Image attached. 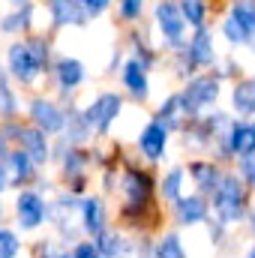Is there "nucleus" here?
Returning a JSON list of instances; mask_svg holds the SVG:
<instances>
[{
	"mask_svg": "<svg viewBox=\"0 0 255 258\" xmlns=\"http://www.w3.org/2000/svg\"><path fill=\"white\" fill-rule=\"evenodd\" d=\"M219 30H222V36H225V42H231V45H249V48H255V42L246 36V33H243V27H240L234 18H222Z\"/></svg>",
	"mask_w": 255,
	"mask_h": 258,
	"instance_id": "obj_31",
	"label": "nucleus"
},
{
	"mask_svg": "<svg viewBox=\"0 0 255 258\" xmlns=\"http://www.w3.org/2000/svg\"><path fill=\"white\" fill-rule=\"evenodd\" d=\"M9 150H12V147H9V141H6V135H3V129H0V159H3Z\"/></svg>",
	"mask_w": 255,
	"mask_h": 258,
	"instance_id": "obj_37",
	"label": "nucleus"
},
{
	"mask_svg": "<svg viewBox=\"0 0 255 258\" xmlns=\"http://www.w3.org/2000/svg\"><path fill=\"white\" fill-rule=\"evenodd\" d=\"M90 135H93V132L87 126L81 108H66V123H63V141L66 144H69V147H81Z\"/></svg>",
	"mask_w": 255,
	"mask_h": 258,
	"instance_id": "obj_23",
	"label": "nucleus"
},
{
	"mask_svg": "<svg viewBox=\"0 0 255 258\" xmlns=\"http://www.w3.org/2000/svg\"><path fill=\"white\" fill-rule=\"evenodd\" d=\"M120 81H123L126 93H129V96H135L138 102L150 99V75H147V69L138 63V60H132V57H126V60H123Z\"/></svg>",
	"mask_w": 255,
	"mask_h": 258,
	"instance_id": "obj_17",
	"label": "nucleus"
},
{
	"mask_svg": "<svg viewBox=\"0 0 255 258\" xmlns=\"http://www.w3.org/2000/svg\"><path fill=\"white\" fill-rule=\"evenodd\" d=\"M153 258H189L183 240H180V231H165L153 246Z\"/></svg>",
	"mask_w": 255,
	"mask_h": 258,
	"instance_id": "obj_27",
	"label": "nucleus"
},
{
	"mask_svg": "<svg viewBox=\"0 0 255 258\" xmlns=\"http://www.w3.org/2000/svg\"><path fill=\"white\" fill-rule=\"evenodd\" d=\"M246 219H249V228H252V234H255V207L246 210Z\"/></svg>",
	"mask_w": 255,
	"mask_h": 258,
	"instance_id": "obj_39",
	"label": "nucleus"
},
{
	"mask_svg": "<svg viewBox=\"0 0 255 258\" xmlns=\"http://www.w3.org/2000/svg\"><path fill=\"white\" fill-rule=\"evenodd\" d=\"M225 150L231 159H249L255 156V126L249 120H234L225 138Z\"/></svg>",
	"mask_w": 255,
	"mask_h": 258,
	"instance_id": "obj_14",
	"label": "nucleus"
},
{
	"mask_svg": "<svg viewBox=\"0 0 255 258\" xmlns=\"http://www.w3.org/2000/svg\"><path fill=\"white\" fill-rule=\"evenodd\" d=\"M120 111H123V96L114 90H102L99 96H93V102L87 108H81L90 132H96V135H108L111 123L120 117Z\"/></svg>",
	"mask_w": 255,
	"mask_h": 258,
	"instance_id": "obj_5",
	"label": "nucleus"
},
{
	"mask_svg": "<svg viewBox=\"0 0 255 258\" xmlns=\"http://www.w3.org/2000/svg\"><path fill=\"white\" fill-rule=\"evenodd\" d=\"M0 216H3V207H0Z\"/></svg>",
	"mask_w": 255,
	"mask_h": 258,
	"instance_id": "obj_43",
	"label": "nucleus"
},
{
	"mask_svg": "<svg viewBox=\"0 0 255 258\" xmlns=\"http://www.w3.org/2000/svg\"><path fill=\"white\" fill-rule=\"evenodd\" d=\"M153 18H156V27H159V36H162V45L168 51H183L186 48V24H183V15H180V6L177 3H156L153 6Z\"/></svg>",
	"mask_w": 255,
	"mask_h": 258,
	"instance_id": "obj_6",
	"label": "nucleus"
},
{
	"mask_svg": "<svg viewBox=\"0 0 255 258\" xmlns=\"http://www.w3.org/2000/svg\"><path fill=\"white\" fill-rule=\"evenodd\" d=\"M93 243H96L102 258H129V252H132V243L126 240V234L120 228H105L102 234L93 237Z\"/></svg>",
	"mask_w": 255,
	"mask_h": 258,
	"instance_id": "obj_20",
	"label": "nucleus"
},
{
	"mask_svg": "<svg viewBox=\"0 0 255 258\" xmlns=\"http://www.w3.org/2000/svg\"><path fill=\"white\" fill-rule=\"evenodd\" d=\"M222 96V81L213 72H198L183 84V90H177V102H180V117L183 120H198L204 117V111L210 105H216Z\"/></svg>",
	"mask_w": 255,
	"mask_h": 258,
	"instance_id": "obj_2",
	"label": "nucleus"
},
{
	"mask_svg": "<svg viewBox=\"0 0 255 258\" xmlns=\"http://www.w3.org/2000/svg\"><path fill=\"white\" fill-rule=\"evenodd\" d=\"M249 198H246V183L237 177V174H222L216 192H213V213H216V222L219 225H234L240 219H246V207Z\"/></svg>",
	"mask_w": 255,
	"mask_h": 258,
	"instance_id": "obj_3",
	"label": "nucleus"
},
{
	"mask_svg": "<svg viewBox=\"0 0 255 258\" xmlns=\"http://www.w3.org/2000/svg\"><path fill=\"white\" fill-rule=\"evenodd\" d=\"M51 72H54V84L60 87V93H63V96L75 93V90L84 84V75H87L84 63H81L78 57H72V54L57 57V60L51 63Z\"/></svg>",
	"mask_w": 255,
	"mask_h": 258,
	"instance_id": "obj_12",
	"label": "nucleus"
},
{
	"mask_svg": "<svg viewBox=\"0 0 255 258\" xmlns=\"http://www.w3.org/2000/svg\"><path fill=\"white\" fill-rule=\"evenodd\" d=\"M183 54L189 57V63L195 66V69H204V66H216L219 63L216 48H213V33H210V27H201V30L192 33L189 39H186Z\"/></svg>",
	"mask_w": 255,
	"mask_h": 258,
	"instance_id": "obj_13",
	"label": "nucleus"
},
{
	"mask_svg": "<svg viewBox=\"0 0 255 258\" xmlns=\"http://www.w3.org/2000/svg\"><path fill=\"white\" fill-rule=\"evenodd\" d=\"M252 81H255V78H252Z\"/></svg>",
	"mask_w": 255,
	"mask_h": 258,
	"instance_id": "obj_44",
	"label": "nucleus"
},
{
	"mask_svg": "<svg viewBox=\"0 0 255 258\" xmlns=\"http://www.w3.org/2000/svg\"><path fill=\"white\" fill-rule=\"evenodd\" d=\"M183 177H186V168H183V165H174V168L165 171V177L159 180V192H162L165 201L174 204V201L183 195Z\"/></svg>",
	"mask_w": 255,
	"mask_h": 258,
	"instance_id": "obj_28",
	"label": "nucleus"
},
{
	"mask_svg": "<svg viewBox=\"0 0 255 258\" xmlns=\"http://www.w3.org/2000/svg\"><path fill=\"white\" fill-rule=\"evenodd\" d=\"M30 27H33V3H18L12 12H6L0 18V33H6V36L30 33Z\"/></svg>",
	"mask_w": 255,
	"mask_h": 258,
	"instance_id": "obj_21",
	"label": "nucleus"
},
{
	"mask_svg": "<svg viewBox=\"0 0 255 258\" xmlns=\"http://www.w3.org/2000/svg\"><path fill=\"white\" fill-rule=\"evenodd\" d=\"M0 129H3V135H6V141H9V144H18V150L27 153L36 168L51 159V138L42 135L36 126H24V123H18V120H6Z\"/></svg>",
	"mask_w": 255,
	"mask_h": 258,
	"instance_id": "obj_4",
	"label": "nucleus"
},
{
	"mask_svg": "<svg viewBox=\"0 0 255 258\" xmlns=\"http://www.w3.org/2000/svg\"><path fill=\"white\" fill-rule=\"evenodd\" d=\"M180 6V15H183V24L192 27V30H201L207 27V18H210V6L204 0H183L177 3Z\"/></svg>",
	"mask_w": 255,
	"mask_h": 258,
	"instance_id": "obj_25",
	"label": "nucleus"
},
{
	"mask_svg": "<svg viewBox=\"0 0 255 258\" xmlns=\"http://www.w3.org/2000/svg\"><path fill=\"white\" fill-rule=\"evenodd\" d=\"M24 45H27V51L33 54V60L42 66V69L51 66V42H48V36H27Z\"/></svg>",
	"mask_w": 255,
	"mask_h": 258,
	"instance_id": "obj_30",
	"label": "nucleus"
},
{
	"mask_svg": "<svg viewBox=\"0 0 255 258\" xmlns=\"http://www.w3.org/2000/svg\"><path fill=\"white\" fill-rule=\"evenodd\" d=\"M120 216L123 222H132L135 231L144 228V210L153 207V174L138 168V165H126L120 174Z\"/></svg>",
	"mask_w": 255,
	"mask_h": 258,
	"instance_id": "obj_1",
	"label": "nucleus"
},
{
	"mask_svg": "<svg viewBox=\"0 0 255 258\" xmlns=\"http://www.w3.org/2000/svg\"><path fill=\"white\" fill-rule=\"evenodd\" d=\"M246 258H255V243L249 246V252H246Z\"/></svg>",
	"mask_w": 255,
	"mask_h": 258,
	"instance_id": "obj_41",
	"label": "nucleus"
},
{
	"mask_svg": "<svg viewBox=\"0 0 255 258\" xmlns=\"http://www.w3.org/2000/svg\"><path fill=\"white\" fill-rule=\"evenodd\" d=\"M42 72H45V69L33 60V54L27 51L24 39L12 42V45L6 48V75L15 78L18 84H36Z\"/></svg>",
	"mask_w": 255,
	"mask_h": 258,
	"instance_id": "obj_9",
	"label": "nucleus"
},
{
	"mask_svg": "<svg viewBox=\"0 0 255 258\" xmlns=\"http://www.w3.org/2000/svg\"><path fill=\"white\" fill-rule=\"evenodd\" d=\"M90 162H93V153H87L81 147H69L63 156H60V171H63L66 183L75 180V177H84V171H87Z\"/></svg>",
	"mask_w": 255,
	"mask_h": 258,
	"instance_id": "obj_24",
	"label": "nucleus"
},
{
	"mask_svg": "<svg viewBox=\"0 0 255 258\" xmlns=\"http://www.w3.org/2000/svg\"><path fill=\"white\" fill-rule=\"evenodd\" d=\"M228 18H234L243 27V33L255 42V3H231L228 6Z\"/></svg>",
	"mask_w": 255,
	"mask_h": 258,
	"instance_id": "obj_29",
	"label": "nucleus"
},
{
	"mask_svg": "<svg viewBox=\"0 0 255 258\" xmlns=\"http://www.w3.org/2000/svg\"><path fill=\"white\" fill-rule=\"evenodd\" d=\"M207 234H210L213 243H222V240H225V225H219V222H207Z\"/></svg>",
	"mask_w": 255,
	"mask_h": 258,
	"instance_id": "obj_36",
	"label": "nucleus"
},
{
	"mask_svg": "<svg viewBox=\"0 0 255 258\" xmlns=\"http://www.w3.org/2000/svg\"><path fill=\"white\" fill-rule=\"evenodd\" d=\"M117 12H120L123 21H138L141 12H144V3L141 0H123V3H117Z\"/></svg>",
	"mask_w": 255,
	"mask_h": 258,
	"instance_id": "obj_33",
	"label": "nucleus"
},
{
	"mask_svg": "<svg viewBox=\"0 0 255 258\" xmlns=\"http://www.w3.org/2000/svg\"><path fill=\"white\" fill-rule=\"evenodd\" d=\"M21 255V237L12 228H0V258H18Z\"/></svg>",
	"mask_w": 255,
	"mask_h": 258,
	"instance_id": "obj_32",
	"label": "nucleus"
},
{
	"mask_svg": "<svg viewBox=\"0 0 255 258\" xmlns=\"http://www.w3.org/2000/svg\"><path fill=\"white\" fill-rule=\"evenodd\" d=\"M69 252H72V258H102L93 240H75Z\"/></svg>",
	"mask_w": 255,
	"mask_h": 258,
	"instance_id": "obj_34",
	"label": "nucleus"
},
{
	"mask_svg": "<svg viewBox=\"0 0 255 258\" xmlns=\"http://www.w3.org/2000/svg\"><path fill=\"white\" fill-rule=\"evenodd\" d=\"M45 9H48V21L54 27H81L87 21L81 3H75V0H51Z\"/></svg>",
	"mask_w": 255,
	"mask_h": 258,
	"instance_id": "obj_18",
	"label": "nucleus"
},
{
	"mask_svg": "<svg viewBox=\"0 0 255 258\" xmlns=\"http://www.w3.org/2000/svg\"><path fill=\"white\" fill-rule=\"evenodd\" d=\"M249 123H252V126H255V117H252V120H249Z\"/></svg>",
	"mask_w": 255,
	"mask_h": 258,
	"instance_id": "obj_42",
	"label": "nucleus"
},
{
	"mask_svg": "<svg viewBox=\"0 0 255 258\" xmlns=\"http://www.w3.org/2000/svg\"><path fill=\"white\" fill-rule=\"evenodd\" d=\"M27 117L30 126H36L42 135H63V123H66V108H60L54 99L48 96H33L27 102Z\"/></svg>",
	"mask_w": 255,
	"mask_h": 258,
	"instance_id": "obj_7",
	"label": "nucleus"
},
{
	"mask_svg": "<svg viewBox=\"0 0 255 258\" xmlns=\"http://www.w3.org/2000/svg\"><path fill=\"white\" fill-rule=\"evenodd\" d=\"M108 6H111L108 0H84V3H81V9H84L87 18H99V15H105Z\"/></svg>",
	"mask_w": 255,
	"mask_h": 258,
	"instance_id": "obj_35",
	"label": "nucleus"
},
{
	"mask_svg": "<svg viewBox=\"0 0 255 258\" xmlns=\"http://www.w3.org/2000/svg\"><path fill=\"white\" fill-rule=\"evenodd\" d=\"M231 111L237 117H255V81L252 78H240L231 87Z\"/></svg>",
	"mask_w": 255,
	"mask_h": 258,
	"instance_id": "obj_22",
	"label": "nucleus"
},
{
	"mask_svg": "<svg viewBox=\"0 0 255 258\" xmlns=\"http://www.w3.org/2000/svg\"><path fill=\"white\" fill-rule=\"evenodd\" d=\"M135 258H153V249H144V252H138Z\"/></svg>",
	"mask_w": 255,
	"mask_h": 258,
	"instance_id": "obj_40",
	"label": "nucleus"
},
{
	"mask_svg": "<svg viewBox=\"0 0 255 258\" xmlns=\"http://www.w3.org/2000/svg\"><path fill=\"white\" fill-rule=\"evenodd\" d=\"M171 213H174V222L180 225V228H192V225H201V222H207L210 219V204H207V198H201V195H180L174 204H171Z\"/></svg>",
	"mask_w": 255,
	"mask_h": 258,
	"instance_id": "obj_11",
	"label": "nucleus"
},
{
	"mask_svg": "<svg viewBox=\"0 0 255 258\" xmlns=\"http://www.w3.org/2000/svg\"><path fill=\"white\" fill-rule=\"evenodd\" d=\"M0 165H3V171H6V177H9V186H12V183H27V180L36 174V165H33L30 156L21 153L18 147L9 150V153L0 159Z\"/></svg>",
	"mask_w": 255,
	"mask_h": 258,
	"instance_id": "obj_19",
	"label": "nucleus"
},
{
	"mask_svg": "<svg viewBox=\"0 0 255 258\" xmlns=\"http://www.w3.org/2000/svg\"><path fill=\"white\" fill-rule=\"evenodd\" d=\"M78 216H81V231L96 237L105 231V201L99 195L78 198Z\"/></svg>",
	"mask_w": 255,
	"mask_h": 258,
	"instance_id": "obj_15",
	"label": "nucleus"
},
{
	"mask_svg": "<svg viewBox=\"0 0 255 258\" xmlns=\"http://www.w3.org/2000/svg\"><path fill=\"white\" fill-rule=\"evenodd\" d=\"M48 201L36 189H21L15 195V219L21 231H39L48 222Z\"/></svg>",
	"mask_w": 255,
	"mask_h": 258,
	"instance_id": "obj_8",
	"label": "nucleus"
},
{
	"mask_svg": "<svg viewBox=\"0 0 255 258\" xmlns=\"http://www.w3.org/2000/svg\"><path fill=\"white\" fill-rule=\"evenodd\" d=\"M189 177L195 180L198 195L204 198V195L216 192V186H219V180H222V168H219V162H213V159H192L189 162Z\"/></svg>",
	"mask_w": 255,
	"mask_h": 258,
	"instance_id": "obj_16",
	"label": "nucleus"
},
{
	"mask_svg": "<svg viewBox=\"0 0 255 258\" xmlns=\"http://www.w3.org/2000/svg\"><path fill=\"white\" fill-rule=\"evenodd\" d=\"M18 111H21L18 96H15V90H12V84H9L6 69L0 66V117H3V120H15Z\"/></svg>",
	"mask_w": 255,
	"mask_h": 258,
	"instance_id": "obj_26",
	"label": "nucleus"
},
{
	"mask_svg": "<svg viewBox=\"0 0 255 258\" xmlns=\"http://www.w3.org/2000/svg\"><path fill=\"white\" fill-rule=\"evenodd\" d=\"M9 189V177H6V171H3V165H0V195Z\"/></svg>",
	"mask_w": 255,
	"mask_h": 258,
	"instance_id": "obj_38",
	"label": "nucleus"
},
{
	"mask_svg": "<svg viewBox=\"0 0 255 258\" xmlns=\"http://www.w3.org/2000/svg\"><path fill=\"white\" fill-rule=\"evenodd\" d=\"M168 138H171V129L165 126L162 120L150 117V120L141 126L135 144H138V153H141L147 162H162V159H165V150H168Z\"/></svg>",
	"mask_w": 255,
	"mask_h": 258,
	"instance_id": "obj_10",
	"label": "nucleus"
}]
</instances>
